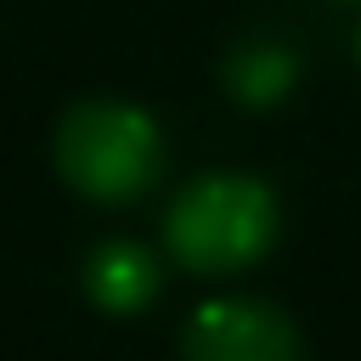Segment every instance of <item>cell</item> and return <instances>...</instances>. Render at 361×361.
I'll return each mask as SVG.
<instances>
[{"label": "cell", "mask_w": 361, "mask_h": 361, "mask_svg": "<svg viewBox=\"0 0 361 361\" xmlns=\"http://www.w3.org/2000/svg\"><path fill=\"white\" fill-rule=\"evenodd\" d=\"M276 226H282V209L259 175L214 169L175 192V203L164 214V248L180 271L231 276L271 254Z\"/></svg>", "instance_id": "1"}, {"label": "cell", "mask_w": 361, "mask_h": 361, "mask_svg": "<svg viewBox=\"0 0 361 361\" xmlns=\"http://www.w3.org/2000/svg\"><path fill=\"white\" fill-rule=\"evenodd\" d=\"M56 169L90 203H135L164 175L158 118L113 96L73 102L56 124Z\"/></svg>", "instance_id": "2"}, {"label": "cell", "mask_w": 361, "mask_h": 361, "mask_svg": "<svg viewBox=\"0 0 361 361\" xmlns=\"http://www.w3.org/2000/svg\"><path fill=\"white\" fill-rule=\"evenodd\" d=\"M180 361H305V344L271 299H209L180 333Z\"/></svg>", "instance_id": "3"}, {"label": "cell", "mask_w": 361, "mask_h": 361, "mask_svg": "<svg viewBox=\"0 0 361 361\" xmlns=\"http://www.w3.org/2000/svg\"><path fill=\"white\" fill-rule=\"evenodd\" d=\"M164 288V271H158V254L147 243H130V237H113L102 248H90L85 259V293L96 310L107 316H135L158 299Z\"/></svg>", "instance_id": "4"}, {"label": "cell", "mask_w": 361, "mask_h": 361, "mask_svg": "<svg viewBox=\"0 0 361 361\" xmlns=\"http://www.w3.org/2000/svg\"><path fill=\"white\" fill-rule=\"evenodd\" d=\"M220 79H226L231 102H243V107H271V102H282V96L293 90L299 56H293L288 45H276V39H248V45H237V51L226 56Z\"/></svg>", "instance_id": "5"}, {"label": "cell", "mask_w": 361, "mask_h": 361, "mask_svg": "<svg viewBox=\"0 0 361 361\" xmlns=\"http://www.w3.org/2000/svg\"><path fill=\"white\" fill-rule=\"evenodd\" d=\"M355 62H361V23H355Z\"/></svg>", "instance_id": "6"}, {"label": "cell", "mask_w": 361, "mask_h": 361, "mask_svg": "<svg viewBox=\"0 0 361 361\" xmlns=\"http://www.w3.org/2000/svg\"><path fill=\"white\" fill-rule=\"evenodd\" d=\"M338 6H361V0H338Z\"/></svg>", "instance_id": "7"}]
</instances>
